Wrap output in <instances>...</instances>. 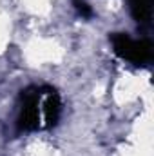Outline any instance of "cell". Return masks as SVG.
I'll list each match as a JSON object with an SVG mask.
<instances>
[{"label":"cell","instance_id":"6da1fadb","mask_svg":"<svg viewBox=\"0 0 154 156\" xmlns=\"http://www.w3.org/2000/svg\"><path fill=\"white\" fill-rule=\"evenodd\" d=\"M64 113L60 91L51 83H29L18 91L13 111V134L24 136L54 129Z\"/></svg>","mask_w":154,"mask_h":156},{"label":"cell","instance_id":"7a4b0ae2","mask_svg":"<svg viewBox=\"0 0 154 156\" xmlns=\"http://www.w3.org/2000/svg\"><path fill=\"white\" fill-rule=\"evenodd\" d=\"M109 44L116 56L136 67V69H149L154 62V44L151 37H131L129 33L114 31L109 33Z\"/></svg>","mask_w":154,"mask_h":156},{"label":"cell","instance_id":"3957f363","mask_svg":"<svg viewBox=\"0 0 154 156\" xmlns=\"http://www.w3.org/2000/svg\"><path fill=\"white\" fill-rule=\"evenodd\" d=\"M127 11L138 29L140 35L151 37V27H152V16H154V0H125Z\"/></svg>","mask_w":154,"mask_h":156},{"label":"cell","instance_id":"277c9868","mask_svg":"<svg viewBox=\"0 0 154 156\" xmlns=\"http://www.w3.org/2000/svg\"><path fill=\"white\" fill-rule=\"evenodd\" d=\"M71 4H73V7H75V11H76V15L80 18L91 20L94 16V11H93L89 0H71Z\"/></svg>","mask_w":154,"mask_h":156}]
</instances>
